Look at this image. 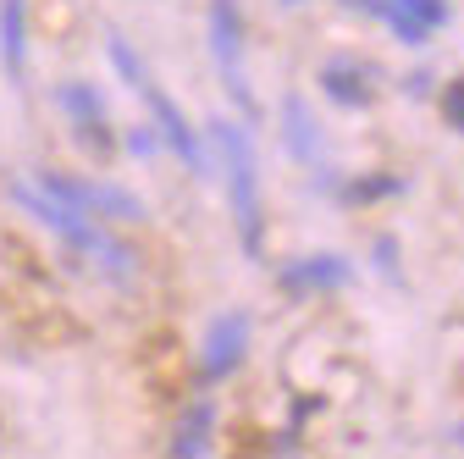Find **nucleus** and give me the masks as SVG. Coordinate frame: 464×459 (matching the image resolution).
Segmentation results:
<instances>
[{
    "instance_id": "nucleus-1",
    "label": "nucleus",
    "mask_w": 464,
    "mask_h": 459,
    "mask_svg": "<svg viewBox=\"0 0 464 459\" xmlns=\"http://www.w3.org/2000/svg\"><path fill=\"white\" fill-rule=\"evenodd\" d=\"M12 200L28 210V216H39L50 233H62L78 255H89L105 277H133V255H128V244H116V239H105L100 227L83 216V210H72L67 200H55L50 189H39V183H28V178H17L12 183Z\"/></svg>"
},
{
    "instance_id": "nucleus-2",
    "label": "nucleus",
    "mask_w": 464,
    "mask_h": 459,
    "mask_svg": "<svg viewBox=\"0 0 464 459\" xmlns=\"http://www.w3.org/2000/svg\"><path fill=\"white\" fill-rule=\"evenodd\" d=\"M210 139H216V150H221V171H227L232 221H238L244 255H260V244H266V216H260V178H255V150H249V133L216 117V122H210Z\"/></svg>"
},
{
    "instance_id": "nucleus-3",
    "label": "nucleus",
    "mask_w": 464,
    "mask_h": 459,
    "mask_svg": "<svg viewBox=\"0 0 464 459\" xmlns=\"http://www.w3.org/2000/svg\"><path fill=\"white\" fill-rule=\"evenodd\" d=\"M205 34H210V55H216V73H221L227 94L255 117V94L244 83V12H238V0H210Z\"/></svg>"
},
{
    "instance_id": "nucleus-4",
    "label": "nucleus",
    "mask_w": 464,
    "mask_h": 459,
    "mask_svg": "<svg viewBox=\"0 0 464 459\" xmlns=\"http://www.w3.org/2000/svg\"><path fill=\"white\" fill-rule=\"evenodd\" d=\"M34 183L50 189L55 200H67L83 216H100V221H144V205L128 189H111V183H94V178H72V171H39Z\"/></svg>"
},
{
    "instance_id": "nucleus-5",
    "label": "nucleus",
    "mask_w": 464,
    "mask_h": 459,
    "mask_svg": "<svg viewBox=\"0 0 464 459\" xmlns=\"http://www.w3.org/2000/svg\"><path fill=\"white\" fill-rule=\"evenodd\" d=\"M249 355V316L244 310H221L205 332V355H199V382H221L244 366Z\"/></svg>"
},
{
    "instance_id": "nucleus-6",
    "label": "nucleus",
    "mask_w": 464,
    "mask_h": 459,
    "mask_svg": "<svg viewBox=\"0 0 464 459\" xmlns=\"http://www.w3.org/2000/svg\"><path fill=\"white\" fill-rule=\"evenodd\" d=\"M144 100H150V122H155L160 144H166V150H171V155H178V161L194 171V178H199V171H205L210 161L199 155V133L188 128V117L178 111V100H171L166 89H155V83H144Z\"/></svg>"
},
{
    "instance_id": "nucleus-7",
    "label": "nucleus",
    "mask_w": 464,
    "mask_h": 459,
    "mask_svg": "<svg viewBox=\"0 0 464 459\" xmlns=\"http://www.w3.org/2000/svg\"><path fill=\"white\" fill-rule=\"evenodd\" d=\"M371 6L403 44H426L448 23V0H371Z\"/></svg>"
},
{
    "instance_id": "nucleus-8",
    "label": "nucleus",
    "mask_w": 464,
    "mask_h": 459,
    "mask_svg": "<svg viewBox=\"0 0 464 459\" xmlns=\"http://www.w3.org/2000/svg\"><path fill=\"white\" fill-rule=\"evenodd\" d=\"M62 105H67V122L78 128V139H83L89 150H116V133H111V117H105L100 89H89V83H62Z\"/></svg>"
},
{
    "instance_id": "nucleus-9",
    "label": "nucleus",
    "mask_w": 464,
    "mask_h": 459,
    "mask_svg": "<svg viewBox=\"0 0 464 459\" xmlns=\"http://www.w3.org/2000/svg\"><path fill=\"white\" fill-rule=\"evenodd\" d=\"M348 282V260L343 255H299L282 266V288L287 294H326Z\"/></svg>"
},
{
    "instance_id": "nucleus-10",
    "label": "nucleus",
    "mask_w": 464,
    "mask_h": 459,
    "mask_svg": "<svg viewBox=\"0 0 464 459\" xmlns=\"http://www.w3.org/2000/svg\"><path fill=\"white\" fill-rule=\"evenodd\" d=\"M321 89H326L337 105L360 111V105H371L376 78H371V67H365V62H326V67H321Z\"/></svg>"
},
{
    "instance_id": "nucleus-11",
    "label": "nucleus",
    "mask_w": 464,
    "mask_h": 459,
    "mask_svg": "<svg viewBox=\"0 0 464 459\" xmlns=\"http://www.w3.org/2000/svg\"><path fill=\"white\" fill-rule=\"evenodd\" d=\"M0 55L12 78L28 73V0H0Z\"/></svg>"
},
{
    "instance_id": "nucleus-12",
    "label": "nucleus",
    "mask_w": 464,
    "mask_h": 459,
    "mask_svg": "<svg viewBox=\"0 0 464 459\" xmlns=\"http://www.w3.org/2000/svg\"><path fill=\"white\" fill-rule=\"evenodd\" d=\"M282 139H287V150H294L299 161H321V122L310 117L304 100L282 105Z\"/></svg>"
},
{
    "instance_id": "nucleus-13",
    "label": "nucleus",
    "mask_w": 464,
    "mask_h": 459,
    "mask_svg": "<svg viewBox=\"0 0 464 459\" xmlns=\"http://www.w3.org/2000/svg\"><path fill=\"white\" fill-rule=\"evenodd\" d=\"M210 421H216L210 398L188 405V410H183V421H178V437H171V454H205V448H210Z\"/></svg>"
},
{
    "instance_id": "nucleus-14",
    "label": "nucleus",
    "mask_w": 464,
    "mask_h": 459,
    "mask_svg": "<svg viewBox=\"0 0 464 459\" xmlns=\"http://www.w3.org/2000/svg\"><path fill=\"white\" fill-rule=\"evenodd\" d=\"M105 55L116 62V73H122V83L133 89V94H144V83H150V73H144V62H139V50L122 39V34H111L105 39Z\"/></svg>"
},
{
    "instance_id": "nucleus-15",
    "label": "nucleus",
    "mask_w": 464,
    "mask_h": 459,
    "mask_svg": "<svg viewBox=\"0 0 464 459\" xmlns=\"http://www.w3.org/2000/svg\"><path fill=\"white\" fill-rule=\"evenodd\" d=\"M398 189H403V178H387V171H365V178L343 183V200H348V205H371V200L398 194Z\"/></svg>"
},
{
    "instance_id": "nucleus-16",
    "label": "nucleus",
    "mask_w": 464,
    "mask_h": 459,
    "mask_svg": "<svg viewBox=\"0 0 464 459\" xmlns=\"http://www.w3.org/2000/svg\"><path fill=\"white\" fill-rule=\"evenodd\" d=\"M437 105H442L448 128H453V133H464V78H453V83L442 89V100H437Z\"/></svg>"
},
{
    "instance_id": "nucleus-17",
    "label": "nucleus",
    "mask_w": 464,
    "mask_h": 459,
    "mask_svg": "<svg viewBox=\"0 0 464 459\" xmlns=\"http://www.w3.org/2000/svg\"><path fill=\"white\" fill-rule=\"evenodd\" d=\"M376 266H387V271H398V255H392V239H382V244H376Z\"/></svg>"
},
{
    "instance_id": "nucleus-18",
    "label": "nucleus",
    "mask_w": 464,
    "mask_h": 459,
    "mask_svg": "<svg viewBox=\"0 0 464 459\" xmlns=\"http://www.w3.org/2000/svg\"><path fill=\"white\" fill-rule=\"evenodd\" d=\"M128 144H133V155H155V133H133Z\"/></svg>"
},
{
    "instance_id": "nucleus-19",
    "label": "nucleus",
    "mask_w": 464,
    "mask_h": 459,
    "mask_svg": "<svg viewBox=\"0 0 464 459\" xmlns=\"http://www.w3.org/2000/svg\"><path fill=\"white\" fill-rule=\"evenodd\" d=\"M453 443H464V421H459V426H453Z\"/></svg>"
},
{
    "instance_id": "nucleus-20",
    "label": "nucleus",
    "mask_w": 464,
    "mask_h": 459,
    "mask_svg": "<svg viewBox=\"0 0 464 459\" xmlns=\"http://www.w3.org/2000/svg\"><path fill=\"white\" fill-rule=\"evenodd\" d=\"M287 6H294V0H287Z\"/></svg>"
}]
</instances>
